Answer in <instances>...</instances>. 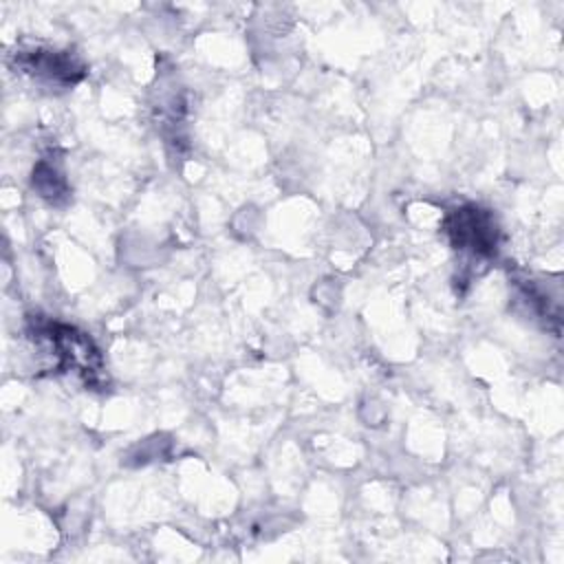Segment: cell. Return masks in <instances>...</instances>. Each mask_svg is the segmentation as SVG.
Listing matches in <instances>:
<instances>
[{
  "label": "cell",
  "instance_id": "cell-3",
  "mask_svg": "<svg viewBox=\"0 0 564 564\" xmlns=\"http://www.w3.org/2000/svg\"><path fill=\"white\" fill-rule=\"evenodd\" d=\"M15 64L24 73L55 84H75L84 77V66L68 51H20L15 53Z\"/></svg>",
  "mask_w": 564,
  "mask_h": 564
},
{
  "label": "cell",
  "instance_id": "cell-1",
  "mask_svg": "<svg viewBox=\"0 0 564 564\" xmlns=\"http://www.w3.org/2000/svg\"><path fill=\"white\" fill-rule=\"evenodd\" d=\"M29 333L53 357L59 372H75L90 386L104 379L101 355L88 335L59 322L40 319L33 322Z\"/></svg>",
  "mask_w": 564,
  "mask_h": 564
},
{
  "label": "cell",
  "instance_id": "cell-2",
  "mask_svg": "<svg viewBox=\"0 0 564 564\" xmlns=\"http://www.w3.org/2000/svg\"><path fill=\"white\" fill-rule=\"evenodd\" d=\"M443 229L454 249L485 258L498 251L500 231L489 209H482L478 205H460L445 216Z\"/></svg>",
  "mask_w": 564,
  "mask_h": 564
},
{
  "label": "cell",
  "instance_id": "cell-4",
  "mask_svg": "<svg viewBox=\"0 0 564 564\" xmlns=\"http://www.w3.org/2000/svg\"><path fill=\"white\" fill-rule=\"evenodd\" d=\"M33 187H37L40 196L48 198V200H57L59 196L66 194V183L64 178L57 174V170L48 163H40L33 170Z\"/></svg>",
  "mask_w": 564,
  "mask_h": 564
}]
</instances>
